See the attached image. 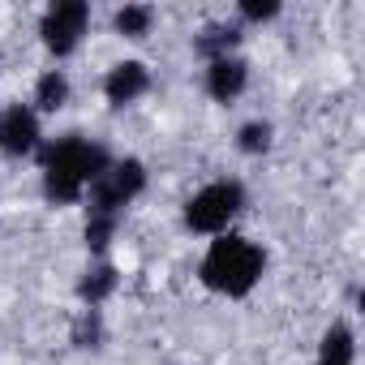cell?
Segmentation results:
<instances>
[{"mask_svg": "<svg viewBox=\"0 0 365 365\" xmlns=\"http://www.w3.org/2000/svg\"><path fill=\"white\" fill-rule=\"evenodd\" d=\"M43 146V116L31 103H5L0 108V155L5 159H31Z\"/></svg>", "mask_w": 365, "mask_h": 365, "instance_id": "obj_6", "label": "cell"}, {"mask_svg": "<svg viewBox=\"0 0 365 365\" xmlns=\"http://www.w3.org/2000/svg\"><path fill=\"white\" fill-rule=\"evenodd\" d=\"M69 344L82 348V352H99L108 344V318H103V309H78L73 327H69Z\"/></svg>", "mask_w": 365, "mask_h": 365, "instance_id": "obj_14", "label": "cell"}, {"mask_svg": "<svg viewBox=\"0 0 365 365\" xmlns=\"http://www.w3.org/2000/svg\"><path fill=\"white\" fill-rule=\"evenodd\" d=\"M241 43H245V31H241L232 18H220V22H207V26L194 35V56H198L202 65H211V61H220V56H237Z\"/></svg>", "mask_w": 365, "mask_h": 365, "instance_id": "obj_10", "label": "cell"}, {"mask_svg": "<svg viewBox=\"0 0 365 365\" xmlns=\"http://www.w3.org/2000/svg\"><path fill=\"white\" fill-rule=\"evenodd\" d=\"M146 180H150V172H146V163L138 155H112V163L103 168V176L86 190L82 211L125 220V211L146 194Z\"/></svg>", "mask_w": 365, "mask_h": 365, "instance_id": "obj_4", "label": "cell"}, {"mask_svg": "<svg viewBox=\"0 0 365 365\" xmlns=\"http://www.w3.org/2000/svg\"><path fill=\"white\" fill-rule=\"evenodd\" d=\"M150 82H155L150 65L138 61V56H125L103 73V99H108V108H129L150 91Z\"/></svg>", "mask_w": 365, "mask_h": 365, "instance_id": "obj_7", "label": "cell"}, {"mask_svg": "<svg viewBox=\"0 0 365 365\" xmlns=\"http://www.w3.org/2000/svg\"><path fill=\"white\" fill-rule=\"evenodd\" d=\"M267 275V250L245 237V232H220L207 241V254L198 262V279L207 292L228 297V301H245Z\"/></svg>", "mask_w": 365, "mask_h": 365, "instance_id": "obj_2", "label": "cell"}, {"mask_svg": "<svg viewBox=\"0 0 365 365\" xmlns=\"http://www.w3.org/2000/svg\"><path fill=\"white\" fill-rule=\"evenodd\" d=\"M116 232H120V220H116V215H91V211H86L82 241H86V254H91V258H108Z\"/></svg>", "mask_w": 365, "mask_h": 365, "instance_id": "obj_16", "label": "cell"}, {"mask_svg": "<svg viewBox=\"0 0 365 365\" xmlns=\"http://www.w3.org/2000/svg\"><path fill=\"white\" fill-rule=\"evenodd\" d=\"M112 163V150L86 133H61L43 138L39 146V185L48 207H82L86 190Z\"/></svg>", "mask_w": 365, "mask_h": 365, "instance_id": "obj_1", "label": "cell"}, {"mask_svg": "<svg viewBox=\"0 0 365 365\" xmlns=\"http://www.w3.org/2000/svg\"><path fill=\"white\" fill-rule=\"evenodd\" d=\"M245 207H250L245 180L220 176V180H207L198 194H190L185 211H180V224H185V232L211 241V237H220V232H232L237 220L245 215Z\"/></svg>", "mask_w": 365, "mask_h": 365, "instance_id": "obj_3", "label": "cell"}, {"mask_svg": "<svg viewBox=\"0 0 365 365\" xmlns=\"http://www.w3.org/2000/svg\"><path fill=\"white\" fill-rule=\"evenodd\" d=\"M271 146H275V125L267 116H254L237 129V150L245 159H262V155H271Z\"/></svg>", "mask_w": 365, "mask_h": 365, "instance_id": "obj_15", "label": "cell"}, {"mask_svg": "<svg viewBox=\"0 0 365 365\" xmlns=\"http://www.w3.org/2000/svg\"><path fill=\"white\" fill-rule=\"evenodd\" d=\"M155 22H159V9L155 5H120L112 14V31L120 39H129V43H142L155 31Z\"/></svg>", "mask_w": 365, "mask_h": 365, "instance_id": "obj_13", "label": "cell"}, {"mask_svg": "<svg viewBox=\"0 0 365 365\" xmlns=\"http://www.w3.org/2000/svg\"><path fill=\"white\" fill-rule=\"evenodd\" d=\"M202 86L215 103H237L245 91H250V61L237 52V56H220L202 69Z\"/></svg>", "mask_w": 365, "mask_h": 365, "instance_id": "obj_8", "label": "cell"}, {"mask_svg": "<svg viewBox=\"0 0 365 365\" xmlns=\"http://www.w3.org/2000/svg\"><path fill=\"white\" fill-rule=\"evenodd\" d=\"M314 365H356V331H352L348 318H335V322L322 331Z\"/></svg>", "mask_w": 365, "mask_h": 365, "instance_id": "obj_12", "label": "cell"}, {"mask_svg": "<svg viewBox=\"0 0 365 365\" xmlns=\"http://www.w3.org/2000/svg\"><path fill=\"white\" fill-rule=\"evenodd\" d=\"M69 99H73V82H69V73L65 69H43L39 78H35V91H31V108L39 112V116H56V112H65L69 108Z\"/></svg>", "mask_w": 365, "mask_h": 365, "instance_id": "obj_11", "label": "cell"}, {"mask_svg": "<svg viewBox=\"0 0 365 365\" xmlns=\"http://www.w3.org/2000/svg\"><path fill=\"white\" fill-rule=\"evenodd\" d=\"M116 288H120V267L112 258H91V267L73 284V297L82 309H103L116 297Z\"/></svg>", "mask_w": 365, "mask_h": 365, "instance_id": "obj_9", "label": "cell"}, {"mask_svg": "<svg viewBox=\"0 0 365 365\" xmlns=\"http://www.w3.org/2000/svg\"><path fill=\"white\" fill-rule=\"evenodd\" d=\"M86 31H91V5L86 0H56V5H48L43 18H39V43L56 61L73 56L82 48Z\"/></svg>", "mask_w": 365, "mask_h": 365, "instance_id": "obj_5", "label": "cell"}, {"mask_svg": "<svg viewBox=\"0 0 365 365\" xmlns=\"http://www.w3.org/2000/svg\"><path fill=\"white\" fill-rule=\"evenodd\" d=\"M279 14H284V0H241L237 14H232V22L245 31V26H267V22H275Z\"/></svg>", "mask_w": 365, "mask_h": 365, "instance_id": "obj_17", "label": "cell"}]
</instances>
